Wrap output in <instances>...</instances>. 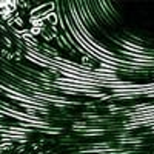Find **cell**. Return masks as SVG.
I'll return each mask as SVG.
<instances>
[{"instance_id": "6da1fadb", "label": "cell", "mask_w": 154, "mask_h": 154, "mask_svg": "<svg viewBox=\"0 0 154 154\" xmlns=\"http://www.w3.org/2000/svg\"><path fill=\"white\" fill-rule=\"evenodd\" d=\"M54 3H45V5H38L29 12V19H45L49 12L54 11Z\"/></svg>"}, {"instance_id": "7a4b0ae2", "label": "cell", "mask_w": 154, "mask_h": 154, "mask_svg": "<svg viewBox=\"0 0 154 154\" xmlns=\"http://www.w3.org/2000/svg\"><path fill=\"white\" fill-rule=\"evenodd\" d=\"M3 43H5L6 48H11V46H12V42H11L9 37H3Z\"/></svg>"}]
</instances>
